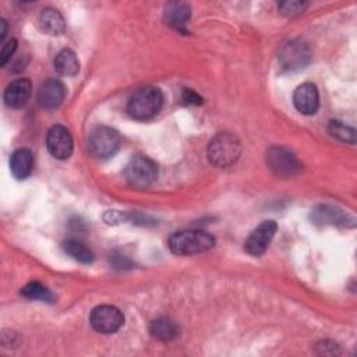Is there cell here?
I'll list each match as a JSON object with an SVG mask.
<instances>
[{
    "mask_svg": "<svg viewBox=\"0 0 357 357\" xmlns=\"http://www.w3.org/2000/svg\"><path fill=\"white\" fill-rule=\"evenodd\" d=\"M0 26H1V29H0V40H3L4 36H6V32H7V22L4 20H0Z\"/></svg>",
    "mask_w": 357,
    "mask_h": 357,
    "instance_id": "4316f807",
    "label": "cell"
},
{
    "mask_svg": "<svg viewBox=\"0 0 357 357\" xmlns=\"http://www.w3.org/2000/svg\"><path fill=\"white\" fill-rule=\"evenodd\" d=\"M269 170L283 178L293 177L301 172V163L297 156L284 146H271L265 155Z\"/></svg>",
    "mask_w": 357,
    "mask_h": 357,
    "instance_id": "8992f818",
    "label": "cell"
},
{
    "mask_svg": "<svg viewBox=\"0 0 357 357\" xmlns=\"http://www.w3.org/2000/svg\"><path fill=\"white\" fill-rule=\"evenodd\" d=\"M181 99L187 105H201L202 103V98L195 91H192L190 88H184L183 89Z\"/></svg>",
    "mask_w": 357,
    "mask_h": 357,
    "instance_id": "d4e9b609",
    "label": "cell"
},
{
    "mask_svg": "<svg viewBox=\"0 0 357 357\" xmlns=\"http://www.w3.org/2000/svg\"><path fill=\"white\" fill-rule=\"evenodd\" d=\"M89 322L92 328L99 333H114L123 326L124 317L117 307L105 304L92 310Z\"/></svg>",
    "mask_w": 357,
    "mask_h": 357,
    "instance_id": "52a82bcc",
    "label": "cell"
},
{
    "mask_svg": "<svg viewBox=\"0 0 357 357\" xmlns=\"http://www.w3.org/2000/svg\"><path fill=\"white\" fill-rule=\"evenodd\" d=\"M33 167V156L32 152L26 148H20L13 152L10 158V169L15 178L24 180L26 178Z\"/></svg>",
    "mask_w": 357,
    "mask_h": 357,
    "instance_id": "9a60e30c",
    "label": "cell"
},
{
    "mask_svg": "<svg viewBox=\"0 0 357 357\" xmlns=\"http://www.w3.org/2000/svg\"><path fill=\"white\" fill-rule=\"evenodd\" d=\"M167 245L176 255H194L211 250L215 237L204 230H181L170 236Z\"/></svg>",
    "mask_w": 357,
    "mask_h": 357,
    "instance_id": "6da1fadb",
    "label": "cell"
},
{
    "mask_svg": "<svg viewBox=\"0 0 357 357\" xmlns=\"http://www.w3.org/2000/svg\"><path fill=\"white\" fill-rule=\"evenodd\" d=\"M120 142L121 139L116 130L99 126L93 128L88 137V151L93 158L107 159L119 151Z\"/></svg>",
    "mask_w": 357,
    "mask_h": 357,
    "instance_id": "5b68a950",
    "label": "cell"
},
{
    "mask_svg": "<svg viewBox=\"0 0 357 357\" xmlns=\"http://www.w3.org/2000/svg\"><path fill=\"white\" fill-rule=\"evenodd\" d=\"M241 155L238 138L227 131L218 132L208 145V159L216 167H229L234 165Z\"/></svg>",
    "mask_w": 357,
    "mask_h": 357,
    "instance_id": "7a4b0ae2",
    "label": "cell"
},
{
    "mask_svg": "<svg viewBox=\"0 0 357 357\" xmlns=\"http://www.w3.org/2000/svg\"><path fill=\"white\" fill-rule=\"evenodd\" d=\"M293 103L301 114H315L319 107V93L317 86L312 82L298 85L293 93Z\"/></svg>",
    "mask_w": 357,
    "mask_h": 357,
    "instance_id": "7c38bea8",
    "label": "cell"
},
{
    "mask_svg": "<svg viewBox=\"0 0 357 357\" xmlns=\"http://www.w3.org/2000/svg\"><path fill=\"white\" fill-rule=\"evenodd\" d=\"M63 250L75 261L81 264H91L95 258L93 252L78 240H67L63 243Z\"/></svg>",
    "mask_w": 357,
    "mask_h": 357,
    "instance_id": "ffe728a7",
    "label": "cell"
},
{
    "mask_svg": "<svg viewBox=\"0 0 357 357\" xmlns=\"http://www.w3.org/2000/svg\"><path fill=\"white\" fill-rule=\"evenodd\" d=\"M124 177L127 183L138 190L148 188L158 177L156 163L145 155L132 156L124 169Z\"/></svg>",
    "mask_w": 357,
    "mask_h": 357,
    "instance_id": "277c9868",
    "label": "cell"
},
{
    "mask_svg": "<svg viewBox=\"0 0 357 357\" xmlns=\"http://www.w3.org/2000/svg\"><path fill=\"white\" fill-rule=\"evenodd\" d=\"M311 60V50L307 43L298 39L289 40L279 52V61L283 68L296 71L304 68Z\"/></svg>",
    "mask_w": 357,
    "mask_h": 357,
    "instance_id": "ba28073f",
    "label": "cell"
},
{
    "mask_svg": "<svg viewBox=\"0 0 357 357\" xmlns=\"http://www.w3.org/2000/svg\"><path fill=\"white\" fill-rule=\"evenodd\" d=\"M40 29L47 35H61L66 31V21L56 8H45L38 18Z\"/></svg>",
    "mask_w": 357,
    "mask_h": 357,
    "instance_id": "2e32d148",
    "label": "cell"
},
{
    "mask_svg": "<svg viewBox=\"0 0 357 357\" xmlns=\"http://www.w3.org/2000/svg\"><path fill=\"white\" fill-rule=\"evenodd\" d=\"M110 262L117 268V269H130L131 262L124 257V255H114L110 257Z\"/></svg>",
    "mask_w": 357,
    "mask_h": 357,
    "instance_id": "484cf974",
    "label": "cell"
},
{
    "mask_svg": "<svg viewBox=\"0 0 357 357\" xmlns=\"http://www.w3.org/2000/svg\"><path fill=\"white\" fill-rule=\"evenodd\" d=\"M46 146L52 156L64 160L73 153L74 142L70 131L64 126H53L49 128L46 135Z\"/></svg>",
    "mask_w": 357,
    "mask_h": 357,
    "instance_id": "9c48e42d",
    "label": "cell"
},
{
    "mask_svg": "<svg viewBox=\"0 0 357 357\" xmlns=\"http://www.w3.org/2000/svg\"><path fill=\"white\" fill-rule=\"evenodd\" d=\"M191 17V8L184 1H170L166 4L163 11V18L166 25L185 32V25Z\"/></svg>",
    "mask_w": 357,
    "mask_h": 357,
    "instance_id": "5bb4252c",
    "label": "cell"
},
{
    "mask_svg": "<svg viewBox=\"0 0 357 357\" xmlns=\"http://www.w3.org/2000/svg\"><path fill=\"white\" fill-rule=\"evenodd\" d=\"M308 3L300 1V0H291V1H282L278 4V8L280 10L282 14L287 17H293L297 14H301L307 8Z\"/></svg>",
    "mask_w": 357,
    "mask_h": 357,
    "instance_id": "603a6c76",
    "label": "cell"
},
{
    "mask_svg": "<svg viewBox=\"0 0 357 357\" xmlns=\"http://www.w3.org/2000/svg\"><path fill=\"white\" fill-rule=\"evenodd\" d=\"M54 70L63 77H74L79 71V61L71 49H63L54 57Z\"/></svg>",
    "mask_w": 357,
    "mask_h": 357,
    "instance_id": "d6986e66",
    "label": "cell"
},
{
    "mask_svg": "<svg viewBox=\"0 0 357 357\" xmlns=\"http://www.w3.org/2000/svg\"><path fill=\"white\" fill-rule=\"evenodd\" d=\"M32 84L28 78H18L7 85L4 91V103L13 109H21L31 98Z\"/></svg>",
    "mask_w": 357,
    "mask_h": 357,
    "instance_id": "4fadbf2b",
    "label": "cell"
},
{
    "mask_svg": "<svg viewBox=\"0 0 357 357\" xmlns=\"http://www.w3.org/2000/svg\"><path fill=\"white\" fill-rule=\"evenodd\" d=\"M21 294L29 300H40V301H53L52 291L43 286L40 282H29L21 289Z\"/></svg>",
    "mask_w": 357,
    "mask_h": 357,
    "instance_id": "44dd1931",
    "label": "cell"
},
{
    "mask_svg": "<svg viewBox=\"0 0 357 357\" xmlns=\"http://www.w3.org/2000/svg\"><path fill=\"white\" fill-rule=\"evenodd\" d=\"M17 49V40L15 39H10L7 40L4 45H3V49H1V53H0V64L1 66H6L7 61L11 59V56L14 54Z\"/></svg>",
    "mask_w": 357,
    "mask_h": 357,
    "instance_id": "cb8c5ba5",
    "label": "cell"
},
{
    "mask_svg": "<svg viewBox=\"0 0 357 357\" xmlns=\"http://www.w3.org/2000/svg\"><path fill=\"white\" fill-rule=\"evenodd\" d=\"M328 131L332 137L343 142H349V144L356 142V130L339 120H331L328 124Z\"/></svg>",
    "mask_w": 357,
    "mask_h": 357,
    "instance_id": "7402d4cb",
    "label": "cell"
},
{
    "mask_svg": "<svg viewBox=\"0 0 357 357\" xmlns=\"http://www.w3.org/2000/svg\"><path fill=\"white\" fill-rule=\"evenodd\" d=\"M163 105V95L156 86H144L135 91L128 102L127 112L135 120H149L155 117Z\"/></svg>",
    "mask_w": 357,
    "mask_h": 357,
    "instance_id": "3957f363",
    "label": "cell"
},
{
    "mask_svg": "<svg viewBox=\"0 0 357 357\" xmlns=\"http://www.w3.org/2000/svg\"><path fill=\"white\" fill-rule=\"evenodd\" d=\"M311 218L317 225H344L347 222V216L332 205H318Z\"/></svg>",
    "mask_w": 357,
    "mask_h": 357,
    "instance_id": "ac0fdd59",
    "label": "cell"
},
{
    "mask_svg": "<svg viewBox=\"0 0 357 357\" xmlns=\"http://www.w3.org/2000/svg\"><path fill=\"white\" fill-rule=\"evenodd\" d=\"M66 98V86L56 78L46 79L38 89V103L42 109L53 110L57 109Z\"/></svg>",
    "mask_w": 357,
    "mask_h": 357,
    "instance_id": "8fae6325",
    "label": "cell"
},
{
    "mask_svg": "<svg viewBox=\"0 0 357 357\" xmlns=\"http://www.w3.org/2000/svg\"><path fill=\"white\" fill-rule=\"evenodd\" d=\"M276 229H278V226L273 220L262 222L247 237V240L244 243V250L252 257L262 255L266 251L268 245L271 244V241L276 233Z\"/></svg>",
    "mask_w": 357,
    "mask_h": 357,
    "instance_id": "30bf717a",
    "label": "cell"
},
{
    "mask_svg": "<svg viewBox=\"0 0 357 357\" xmlns=\"http://www.w3.org/2000/svg\"><path fill=\"white\" fill-rule=\"evenodd\" d=\"M149 332L155 339L162 342H172L180 336L178 325L166 317H160L152 321L149 326Z\"/></svg>",
    "mask_w": 357,
    "mask_h": 357,
    "instance_id": "e0dca14e",
    "label": "cell"
}]
</instances>
